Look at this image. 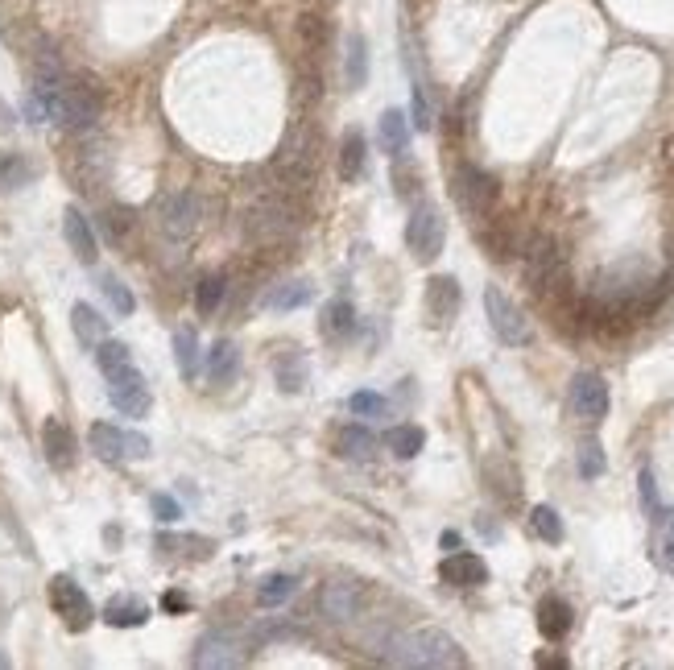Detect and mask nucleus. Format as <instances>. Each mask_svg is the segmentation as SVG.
Segmentation results:
<instances>
[{"instance_id":"nucleus-1","label":"nucleus","mask_w":674,"mask_h":670,"mask_svg":"<svg viewBox=\"0 0 674 670\" xmlns=\"http://www.w3.org/2000/svg\"><path fill=\"white\" fill-rule=\"evenodd\" d=\"M25 112L34 120H50L58 129H91L104 112V96L91 79L67 75L58 63H46L29 87Z\"/></svg>"},{"instance_id":"nucleus-2","label":"nucleus","mask_w":674,"mask_h":670,"mask_svg":"<svg viewBox=\"0 0 674 670\" xmlns=\"http://www.w3.org/2000/svg\"><path fill=\"white\" fill-rule=\"evenodd\" d=\"M385 650H389L385 662H393V666H464L468 662L455 637L435 625L397 633V637H389Z\"/></svg>"},{"instance_id":"nucleus-3","label":"nucleus","mask_w":674,"mask_h":670,"mask_svg":"<svg viewBox=\"0 0 674 670\" xmlns=\"http://www.w3.org/2000/svg\"><path fill=\"white\" fill-rule=\"evenodd\" d=\"M298 224V195L273 187V191H261L253 203H249V240H257V245H278V240H286Z\"/></svg>"},{"instance_id":"nucleus-4","label":"nucleus","mask_w":674,"mask_h":670,"mask_svg":"<svg viewBox=\"0 0 674 670\" xmlns=\"http://www.w3.org/2000/svg\"><path fill=\"white\" fill-rule=\"evenodd\" d=\"M526 286L538 302H550L555 294L571 290L567 261H563V249L555 236H534L526 245Z\"/></svg>"},{"instance_id":"nucleus-5","label":"nucleus","mask_w":674,"mask_h":670,"mask_svg":"<svg viewBox=\"0 0 674 670\" xmlns=\"http://www.w3.org/2000/svg\"><path fill=\"white\" fill-rule=\"evenodd\" d=\"M451 195H455L459 207H464V216L484 220V216H493L501 187H497V178L488 174V170H480L472 162H459L455 174H451Z\"/></svg>"},{"instance_id":"nucleus-6","label":"nucleus","mask_w":674,"mask_h":670,"mask_svg":"<svg viewBox=\"0 0 674 670\" xmlns=\"http://www.w3.org/2000/svg\"><path fill=\"white\" fill-rule=\"evenodd\" d=\"M484 315H488V323H493L501 344H509V348L530 344V319H526V311L517 307V302L501 286H488L484 290Z\"/></svg>"},{"instance_id":"nucleus-7","label":"nucleus","mask_w":674,"mask_h":670,"mask_svg":"<svg viewBox=\"0 0 674 670\" xmlns=\"http://www.w3.org/2000/svg\"><path fill=\"white\" fill-rule=\"evenodd\" d=\"M87 443H91V451H96L104 464H133V460H145V455H149V439L145 435L120 431V426H112V422H96V426H91Z\"/></svg>"},{"instance_id":"nucleus-8","label":"nucleus","mask_w":674,"mask_h":670,"mask_svg":"<svg viewBox=\"0 0 674 670\" xmlns=\"http://www.w3.org/2000/svg\"><path fill=\"white\" fill-rule=\"evenodd\" d=\"M447 245V220L439 216V207L422 203L410 211L406 220V249L414 253V261H435Z\"/></svg>"},{"instance_id":"nucleus-9","label":"nucleus","mask_w":674,"mask_h":670,"mask_svg":"<svg viewBox=\"0 0 674 670\" xmlns=\"http://www.w3.org/2000/svg\"><path fill=\"white\" fill-rule=\"evenodd\" d=\"M46 596H50L54 617L63 621L71 633H83L91 621H96V604H91V596L71 580V575H54L50 588H46Z\"/></svg>"},{"instance_id":"nucleus-10","label":"nucleus","mask_w":674,"mask_h":670,"mask_svg":"<svg viewBox=\"0 0 674 670\" xmlns=\"http://www.w3.org/2000/svg\"><path fill=\"white\" fill-rule=\"evenodd\" d=\"M104 381H108V398H112V406L125 414V418H145V414H149V402H153V398H149V385H145V377H141L137 364L108 373Z\"/></svg>"},{"instance_id":"nucleus-11","label":"nucleus","mask_w":674,"mask_h":670,"mask_svg":"<svg viewBox=\"0 0 674 670\" xmlns=\"http://www.w3.org/2000/svg\"><path fill=\"white\" fill-rule=\"evenodd\" d=\"M158 224L170 240H191L199 228V195L195 191H174L158 203Z\"/></svg>"},{"instance_id":"nucleus-12","label":"nucleus","mask_w":674,"mask_h":670,"mask_svg":"<svg viewBox=\"0 0 674 670\" xmlns=\"http://www.w3.org/2000/svg\"><path fill=\"white\" fill-rule=\"evenodd\" d=\"M319 608L327 621H356L364 613V584L360 580H331L319 592Z\"/></svg>"},{"instance_id":"nucleus-13","label":"nucleus","mask_w":674,"mask_h":670,"mask_svg":"<svg viewBox=\"0 0 674 670\" xmlns=\"http://www.w3.org/2000/svg\"><path fill=\"white\" fill-rule=\"evenodd\" d=\"M571 410L584 422H600L608 414V385L600 373H575L571 381Z\"/></svg>"},{"instance_id":"nucleus-14","label":"nucleus","mask_w":674,"mask_h":670,"mask_svg":"<svg viewBox=\"0 0 674 670\" xmlns=\"http://www.w3.org/2000/svg\"><path fill=\"white\" fill-rule=\"evenodd\" d=\"M42 451H46V464L67 472L75 468V455H79V443H75V431L63 422V418H46L42 422Z\"/></svg>"},{"instance_id":"nucleus-15","label":"nucleus","mask_w":674,"mask_h":670,"mask_svg":"<svg viewBox=\"0 0 674 670\" xmlns=\"http://www.w3.org/2000/svg\"><path fill=\"white\" fill-rule=\"evenodd\" d=\"M439 580L451 588H480L488 584V563L472 551H447V559L439 563Z\"/></svg>"},{"instance_id":"nucleus-16","label":"nucleus","mask_w":674,"mask_h":670,"mask_svg":"<svg viewBox=\"0 0 674 670\" xmlns=\"http://www.w3.org/2000/svg\"><path fill=\"white\" fill-rule=\"evenodd\" d=\"M63 236H67L71 253H75L83 265H96V257H100V245H96V228H91V220L83 216L79 207H67V211H63Z\"/></svg>"},{"instance_id":"nucleus-17","label":"nucleus","mask_w":674,"mask_h":670,"mask_svg":"<svg viewBox=\"0 0 674 670\" xmlns=\"http://www.w3.org/2000/svg\"><path fill=\"white\" fill-rule=\"evenodd\" d=\"M244 654H240V642L232 633H207L199 650H195V666L203 670H216V666H240Z\"/></svg>"},{"instance_id":"nucleus-18","label":"nucleus","mask_w":674,"mask_h":670,"mask_svg":"<svg viewBox=\"0 0 674 670\" xmlns=\"http://www.w3.org/2000/svg\"><path fill=\"white\" fill-rule=\"evenodd\" d=\"M71 178L79 182V191H100V182H104V174H108V158L100 154V145H79L75 149V158H71Z\"/></svg>"},{"instance_id":"nucleus-19","label":"nucleus","mask_w":674,"mask_h":670,"mask_svg":"<svg viewBox=\"0 0 674 670\" xmlns=\"http://www.w3.org/2000/svg\"><path fill=\"white\" fill-rule=\"evenodd\" d=\"M331 447H335V455H340V460H373L377 439H373V431H369L364 422H344L340 431H335Z\"/></svg>"},{"instance_id":"nucleus-20","label":"nucleus","mask_w":674,"mask_h":670,"mask_svg":"<svg viewBox=\"0 0 674 670\" xmlns=\"http://www.w3.org/2000/svg\"><path fill=\"white\" fill-rule=\"evenodd\" d=\"M352 331H356V307H352V302L348 298L323 302V311H319V335H323V340L340 344V340H348Z\"/></svg>"},{"instance_id":"nucleus-21","label":"nucleus","mask_w":674,"mask_h":670,"mask_svg":"<svg viewBox=\"0 0 674 670\" xmlns=\"http://www.w3.org/2000/svg\"><path fill=\"white\" fill-rule=\"evenodd\" d=\"M459 311V282L455 278H431L426 282V315H431V323L447 327Z\"/></svg>"},{"instance_id":"nucleus-22","label":"nucleus","mask_w":674,"mask_h":670,"mask_svg":"<svg viewBox=\"0 0 674 670\" xmlns=\"http://www.w3.org/2000/svg\"><path fill=\"white\" fill-rule=\"evenodd\" d=\"M538 633L546 642H563L571 633V604L563 596H542L538 600Z\"/></svg>"},{"instance_id":"nucleus-23","label":"nucleus","mask_w":674,"mask_h":670,"mask_svg":"<svg viewBox=\"0 0 674 670\" xmlns=\"http://www.w3.org/2000/svg\"><path fill=\"white\" fill-rule=\"evenodd\" d=\"M273 377H278V389L282 393H302L306 389V377H311V369H306V356L298 348H286L278 360H273Z\"/></svg>"},{"instance_id":"nucleus-24","label":"nucleus","mask_w":674,"mask_h":670,"mask_svg":"<svg viewBox=\"0 0 674 670\" xmlns=\"http://www.w3.org/2000/svg\"><path fill=\"white\" fill-rule=\"evenodd\" d=\"M377 137H381V149H385L389 158H402L406 149H410V120L397 108H389L381 116V125H377Z\"/></svg>"},{"instance_id":"nucleus-25","label":"nucleus","mask_w":674,"mask_h":670,"mask_svg":"<svg viewBox=\"0 0 674 670\" xmlns=\"http://www.w3.org/2000/svg\"><path fill=\"white\" fill-rule=\"evenodd\" d=\"M364 162H369V141H364L360 129H348L344 141H340V178L356 182L364 174Z\"/></svg>"},{"instance_id":"nucleus-26","label":"nucleus","mask_w":674,"mask_h":670,"mask_svg":"<svg viewBox=\"0 0 674 670\" xmlns=\"http://www.w3.org/2000/svg\"><path fill=\"white\" fill-rule=\"evenodd\" d=\"M654 563L674 575V505L654 513Z\"/></svg>"},{"instance_id":"nucleus-27","label":"nucleus","mask_w":674,"mask_h":670,"mask_svg":"<svg viewBox=\"0 0 674 670\" xmlns=\"http://www.w3.org/2000/svg\"><path fill=\"white\" fill-rule=\"evenodd\" d=\"M104 621L116 625V629H137V625L149 621V608L137 596H112L108 608H104Z\"/></svg>"},{"instance_id":"nucleus-28","label":"nucleus","mask_w":674,"mask_h":670,"mask_svg":"<svg viewBox=\"0 0 674 670\" xmlns=\"http://www.w3.org/2000/svg\"><path fill=\"white\" fill-rule=\"evenodd\" d=\"M71 327H75V335H79L87 348H96L100 340H108V319H100V311H96V307H87V302H75Z\"/></svg>"},{"instance_id":"nucleus-29","label":"nucleus","mask_w":674,"mask_h":670,"mask_svg":"<svg viewBox=\"0 0 674 670\" xmlns=\"http://www.w3.org/2000/svg\"><path fill=\"white\" fill-rule=\"evenodd\" d=\"M422 443H426V435H422V426H414V422H397V426L385 431V447L397 455V460H414V455L422 451Z\"/></svg>"},{"instance_id":"nucleus-30","label":"nucleus","mask_w":674,"mask_h":670,"mask_svg":"<svg viewBox=\"0 0 674 670\" xmlns=\"http://www.w3.org/2000/svg\"><path fill=\"white\" fill-rule=\"evenodd\" d=\"M38 178V166L25 154H0V191H21Z\"/></svg>"},{"instance_id":"nucleus-31","label":"nucleus","mask_w":674,"mask_h":670,"mask_svg":"<svg viewBox=\"0 0 674 670\" xmlns=\"http://www.w3.org/2000/svg\"><path fill=\"white\" fill-rule=\"evenodd\" d=\"M236 373H240V352H236V344H216V348H211V356H207V377H211V385H232Z\"/></svg>"},{"instance_id":"nucleus-32","label":"nucleus","mask_w":674,"mask_h":670,"mask_svg":"<svg viewBox=\"0 0 674 670\" xmlns=\"http://www.w3.org/2000/svg\"><path fill=\"white\" fill-rule=\"evenodd\" d=\"M311 302V286L306 282H282L265 294V311H298Z\"/></svg>"},{"instance_id":"nucleus-33","label":"nucleus","mask_w":674,"mask_h":670,"mask_svg":"<svg viewBox=\"0 0 674 670\" xmlns=\"http://www.w3.org/2000/svg\"><path fill=\"white\" fill-rule=\"evenodd\" d=\"M174 360H178V373L187 377V381L199 377V335L191 327L174 331Z\"/></svg>"},{"instance_id":"nucleus-34","label":"nucleus","mask_w":674,"mask_h":670,"mask_svg":"<svg viewBox=\"0 0 674 670\" xmlns=\"http://www.w3.org/2000/svg\"><path fill=\"white\" fill-rule=\"evenodd\" d=\"M224 294H228V282L220 278V273H207V278H199V286H195V311L216 315L224 307Z\"/></svg>"},{"instance_id":"nucleus-35","label":"nucleus","mask_w":674,"mask_h":670,"mask_svg":"<svg viewBox=\"0 0 674 670\" xmlns=\"http://www.w3.org/2000/svg\"><path fill=\"white\" fill-rule=\"evenodd\" d=\"M162 551H178V555H191V559H207L216 551V542L203 538V534H158Z\"/></svg>"},{"instance_id":"nucleus-36","label":"nucleus","mask_w":674,"mask_h":670,"mask_svg":"<svg viewBox=\"0 0 674 670\" xmlns=\"http://www.w3.org/2000/svg\"><path fill=\"white\" fill-rule=\"evenodd\" d=\"M294 592H298V575H269V580L257 588V604L261 608H282Z\"/></svg>"},{"instance_id":"nucleus-37","label":"nucleus","mask_w":674,"mask_h":670,"mask_svg":"<svg viewBox=\"0 0 674 670\" xmlns=\"http://www.w3.org/2000/svg\"><path fill=\"white\" fill-rule=\"evenodd\" d=\"M530 530H534L542 542L559 546V542H563V517L550 509V505H534V509H530Z\"/></svg>"},{"instance_id":"nucleus-38","label":"nucleus","mask_w":674,"mask_h":670,"mask_svg":"<svg viewBox=\"0 0 674 670\" xmlns=\"http://www.w3.org/2000/svg\"><path fill=\"white\" fill-rule=\"evenodd\" d=\"M100 228H104V236L112 240V245H125V240L133 236V228H137V220H133L129 207H108L100 216Z\"/></svg>"},{"instance_id":"nucleus-39","label":"nucleus","mask_w":674,"mask_h":670,"mask_svg":"<svg viewBox=\"0 0 674 670\" xmlns=\"http://www.w3.org/2000/svg\"><path fill=\"white\" fill-rule=\"evenodd\" d=\"M348 83H352V91L369 83V42L360 34L348 38Z\"/></svg>"},{"instance_id":"nucleus-40","label":"nucleus","mask_w":674,"mask_h":670,"mask_svg":"<svg viewBox=\"0 0 674 670\" xmlns=\"http://www.w3.org/2000/svg\"><path fill=\"white\" fill-rule=\"evenodd\" d=\"M96 364H100V373H116V369H129L133 364V352L129 344H120V340H100L96 344Z\"/></svg>"},{"instance_id":"nucleus-41","label":"nucleus","mask_w":674,"mask_h":670,"mask_svg":"<svg viewBox=\"0 0 674 670\" xmlns=\"http://www.w3.org/2000/svg\"><path fill=\"white\" fill-rule=\"evenodd\" d=\"M348 410H352V418H385L389 402L381 398V393H373V389H360V393H352V398H348Z\"/></svg>"},{"instance_id":"nucleus-42","label":"nucleus","mask_w":674,"mask_h":670,"mask_svg":"<svg viewBox=\"0 0 674 670\" xmlns=\"http://www.w3.org/2000/svg\"><path fill=\"white\" fill-rule=\"evenodd\" d=\"M100 290L108 294V302L116 307V315H133L137 311V302H133V294H129V286L120 282V278H112V273H104V282H100Z\"/></svg>"},{"instance_id":"nucleus-43","label":"nucleus","mask_w":674,"mask_h":670,"mask_svg":"<svg viewBox=\"0 0 674 670\" xmlns=\"http://www.w3.org/2000/svg\"><path fill=\"white\" fill-rule=\"evenodd\" d=\"M393 182H397V195H402V199H414L418 187H422V174L406 162V154H402V158H393Z\"/></svg>"},{"instance_id":"nucleus-44","label":"nucleus","mask_w":674,"mask_h":670,"mask_svg":"<svg viewBox=\"0 0 674 670\" xmlns=\"http://www.w3.org/2000/svg\"><path fill=\"white\" fill-rule=\"evenodd\" d=\"M579 476H584V480L604 476V447L596 439H588L584 447H579Z\"/></svg>"},{"instance_id":"nucleus-45","label":"nucleus","mask_w":674,"mask_h":670,"mask_svg":"<svg viewBox=\"0 0 674 670\" xmlns=\"http://www.w3.org/2000/svg\"><path fill=\"white\" fill-rule=\"evenodd\" d=\"M637 484H641V505H646V513L654 517V513L662 509V505H658V484H654V472H650V468H641Z\"/></svg>"},{"instance_id":"nucleus-46","label":"nucleus","mask_w":674,"mask_h":670,"mask_svg":"<svg viewBox=\"0 0 674 670\" xmlns=\"http://www.w3.org/2000/svg\"><path fill=\"white\" fill-rule=\"evenodd\" d=\"M153 513H158V522H178V501L166 493H153Z\"/></svg>"},{"instance_id":"nucleus-47","label":"nucleus","mask_w":674,"mask_h":670,"mask_svg":"<svg viewBox=\"0 0 674 670\" xmlns=\"http://www.w3.org/2000/svg\"><path fill=\"white\" fill-rule=\"evenodd\" d=\"M162 608H170V613H182V608H191V600H187V596H182V592H166Z\"/></svg>"},{"instance_id":"nucleus-48","label":"nucleus","mask_w":674,"mask_h":670,"mask_svg":"<svg viewBox=\"0 0 674 670\" xmlns=\"http://www.w3.org/2000/svg\"><path fill=\"white\" fill-rule=\"evenodd\" d=\"M443 551H459V534H455V530L443 534Z\"/></svg>"}]
</instances>
